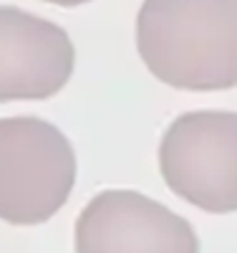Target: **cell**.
I'll list each match as a JSON object with an SVG mask.
<instances>
[{
	"label": "cell",
	"instance_id": "obj_1",
	"mask_svg": "<svg viewBox=\"0 0 237 253\" xmlns=\"http://www.w3.org/2000/svg\"><path fill=\"white\" fill-rule=\"evenodd\" d=\"M136 48L144 66L171 89H235L237 0H144Z\"/></svg>",
	"mask_w": 237,
	"mask_h": 253
},
{
	"label": "cell",
	"instance_id": "obj_2",
	"mask_svg": "<svg viewBox=\"0 0 237 253\" xmlns=\"http://www.w3.org/2000/svg\"><path fill=\"white\" fill-rule=\"evenodd\" d=\"M76 155L58 126L38 117L0 119V220L40 225L71 198Z\"/></svg>",
	"mask_w": 237,
	"mask_h": 253
},
{
	"label": "cell",
	"instance_id": "obj_3",
	"mask_svg": "<svg viewBox=\"0 0 237 253\" xmlns=\"http://www.w3.org/2000/svg\"><path fill=\"white\" fill-rule=\"evenodd\" d=\"M167 187L207 213L237 210V112H187L159 147Z\"/></svg>",
	"mask_w": 237,
	"mask_h": 253
},
{
	"label": "cell",
	"instance_id": "obj_4",
	"mask_svg": "<svg viewBox=\"0 0 237 253\" xmlns=\"http://www.w3.org/2000/svg\"><path fill=\"white\" fill-rule=\"evenodd\" d=\"M76 253H200L182 215L136 190H103L76 218Z\"/></svg>",
	"mask_w": 237,
	"mask_h": 253
},
{
	"label": "cell",
	"instance_id": "obj_5",
	"mask_svg": "<svg viewBox=\"0 0 237 253\" xmlns=\"http://www.w3.org/2000/svg\"><path fill=\"white\" fill-rule=\"evenodd\" d=\"M73 66L76 51L61 26L0 5V104L56 96L68 84Z\"/></svg>",
	"mask_w": 237,
	"mask_h": 253
},
{
	"label": "cell",
	"instance_id": "obj_6",
	"mask_svg": "<svg viewBox=\"0 0 237 253\" xmlns=\"http://www.w3.org/2000/svg\"><path fill=\"white\" fill-rule=\"evenodd\" d=\"M51 5H63V8H76V5H86L91 3V0H46Z\"/></svg>",
	"mask_w": 237,
	"mask_h": 253
}]
</instances>
